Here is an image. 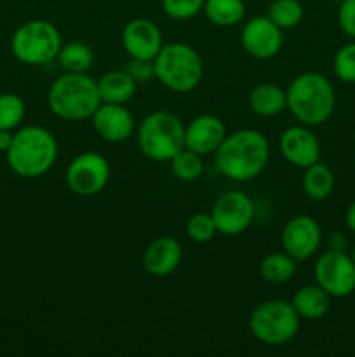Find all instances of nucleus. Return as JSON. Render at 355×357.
<instances>
[{"mask_svg":"<svg viewBox=\"0 0 355 357\" xmlns=\"http://www.w3.org/2000/svg\"><path fill=\"white\" fill-rule=\"evenodd\" d=\"M270 159V143L256 129H239L226 135L214 152L219 173L233 181H249L263 173Z\"/></svg>","mask_w":355,"mask_h":357,"instance_id":"nucleus-1","label":"nucleus"},{"mask_svg":"<svg viewBox=\"0 0 355 357\" xmlns=\"http://www.w3.org/2000/svg\"><path fill=\"white\" fill-rule=\"evenodd\" d=\"M287 108L303 126H320L336 107L334 87L322 73L305 72L292 79L285 91Z\"/></svg>","mask_w":355,"mask_h":357,"instance_id":"nucleus-2","label":"nucleus"},{"mask_svg":"<svg viewBox=\"0 0 355 357\" xmlns=\"http://www.w3.org/2000/svg\"><path fill=\"white\" fill-rule=\"evenodd\" d=\"M101 103L103 101L97 91V82L87 73L65 72L49 87V110L61 121H87Z\"/></svg>","mask_w":355,"mask_h":357,"instance_id":"nucleus-3","label":"nucleus"},{"mask_svg":"<svg viewBox=\"0 0 355 357\" xmlns=\"http://www.w3.org/2000/svg\"><path fill=\"white\" fill-rule=\"evenodd\" d=\"M58 159V142L54 135L42 126H26L14 135L7 150L9 167L21 178H40L54 166Z\"/></svg>","mask_w":355,"mask_h":357,"instance_id":"nucleus-4","label":"nucleus"},{"mask_svg":"<svg viewBox=\"0 0 355 357\" xmlns=\"http://www.w3.org/2000/svg\"><path fill=\"white\" fill-rule=\"evenodd\" d=\"M153 66L155 79L174 93H191L204 77L200 54L184 42L164 44L153 59Z\"/></svg>","mask_w":355,"mask_h":357,"instance_id":"nucleus-5","label":"nucleus"},{"mask_svg":"<svg viewBox=\"0 0 355 357\" xmlns=\"http://www.w3.org/2000/svg\"><path fill=\"white\" fill-rule=\"evenodd\" d=\"M138 145L150 160L169 162L184 149L183 121L173 112H152L139 124Z\"/></svg>","mask_w":355,"mask_h":357,"instance_id":"nucleus-6","label":"nucleus"},{"mask_svg":"<svg viewBox=\"0 0 355 357\" xmlns=\"http://www.w3.org/2000/svg\"><path fill=\"white\" fill-rule=\"evenodd\" d=\"M301 317L291 302L271 298L261 302L249 316V330L258 342L270 347L289 344L298 335Z\"/></svg>","mask_w":355,"mask_h":357,"instance_id":"nucleus-7","label":"nucleus"},{"mask_svg":"<svg viewBox=\"0 0 355 357\" xmlns=\"http://www.w3.org/2000/svg\"><path fill=\"white\" fill-rule=\"evenodd\" d=\"M59 30L45 20H31L21 24L10 37V51L24 65H47L58 58L61 49Z\"/></svg>","mask_w":355,"mask_h":357,"instance_id":"nucleus-8","label":"nucleus"},{"mask_svg":"<svg viewBox=\"0 0 355 357\" xmlns=\"http://www.w3.org/2000/svg\"><path fill=\"white\" fill-rule=\"evenodd\" d=\"M110 164L101 153L84 152L70 160L65 180L70 190L80 197H93L110 181Z\"/></svg>","mask_w":355,"mask_h":357,"instance_id":"nucleus-9","label":"nucleus"},{"mask_svg":"<svg viewBox=\"0 0 355 357\" xmlns=\"http://www.w3.org/2000/svg\"><path fill=\"white\" fill-rule=\"evenodd\" d=\"M315 282L333 298H345L355 291V264L345 251L327 250L313 267Z\"/></svg>","mask_w":355,"mask_h":357,"instance_id":"nucleus-10","label":"nucleus"},{"mask_svg":"<svg viewBox=\"0 0 355 357\" xmlns=\"http://www.w3.org/2000/svg\"><path fill=\"white\" fill-rule=\"evenodd\" d=\"M212 220L221 236H240L254 220V202L244 192H225L212 206Z\"/></svg>","mask_w":355,"mask_h":357,"instance_id":"nucleus-11","label":"nucleus"},{"mask_svg":"<svg viewBox=\"0 0 355 357\" xmlns=\"http://www.w3.org/2000/svg\"><path fill=\"white\" fill-rule=\"evenodd\" d=\"M282 250L296 261H305L317 253L322 243V229L315 218L296 215L282 229Z\"/></svg>","mask_w":355,"mask_h":357,"instance_id":"nucleus-12","label":"nucleus"},{"mask_svg":"<svg viewBox=\"0 0 355 357\" xmlns=\"http://www.w3.org/2000/svg\"><path fill=\"white\" fill-rule=\"evenodd\" d=\"M244 51L256 59H270L281 52L282 30L268 16H254L246 21L240 31Z\"/></svg>","mask_w":355,"mask_h":357,"instance_id":"nucleus-13","label":"nucleus"},{"mask_svg":"<svg viewBox=\"0 0 355 357\" xmlns=\"http://www.w3.org/2000/svg\"><path fill=\"white\" fill-rule=\"evenodd\" d=\"M162 45V31L148 17H134L122 30V47L129 58L153 61Z\"/></svg>","mask_w":355,"mask_h":357,"instance_id":"nucleus-14","label":"nucleus"},{"mask_svg":"<svg viewBox=\"0 0 355 357\" xmlns=\"http://www.w3.org/2000/svg\"><path fill=\"white\" fill-rule=\"evenodd\" d=\"M278 149L282 157L296 167L312 166L320 160V143L308 126H292L281 135Z\"/></svg>","mask_w":355,"mask_h":357,"instance_id":"nucleus-15","label":"nucleus"},{"mask_svg":"<svg viewBox=\"0 0 355 357\" xmlns=\"http://www.w3.org/2000/svg\"><path fill=\"white\" fill-rule=\"evenodd\" d=\"M226 135L228 132L221 119L212 114L198 115L184 126V149L198 155H211L219 149Z\"/></svg>","mask_w":355,"mask_h":357,"instance_id":"nucleus-16","label":"nucleus"},{"mask_svg":"<svg viewBox=\"0 0 355 357\" xmlns=\"http://www.w3.org/2000/svg\"><path fill=\"white\" fill-rule=\"evenodd\" d=\"M90 121L96 135L108 143H122L134 132V117L124 105L101 103Z\"/></svg>","mask_w":355,"mask_h":357,"instance_id":"nucleus-17","label":"nucleus"},{"mask_svg":"<svg viewBox=\"0 0 355 357\" xmlns=\"http://www.w3.org/2000/svg\"><path fill=\"white\" fill-rule=\"evenodd\" d=\"M183 250L180 241L171 236L153 239L143 253V267L153 278H167L181 264Z\"/></svg>","mask_w":355,"mask_h":357,"instance_id":"nucleus-18","label":"nucleus"},{"mask_svg":"<svg viewBox=\"0 0 355 357\" xmlns=\"http://www.w3.org/2000/svg\"><path fill=\"white\" fill-rule=\"evenodd\" d=\"M331 298L333 296L315 282V284H306L303 288H299L292 295L291 303L301 319L317 321L322 319L329 312Z\"/></svg>","mask_w":355,"mask_h":357,"instance_id":"nucleus-19","label":"nucleus"},{"mask_svg":"<svg viewBox=\"0 0 355 357\" xmlns=\"http://www.w3.org/2000/svg\"><path fill=\"white\" fill-rule=\"evenodd\" d=\"M97 82V91L103 103L125 105L136 94V86L127 70H110L101 75Z\"/></svg>","mask_w":355,"mask_h":357,"instance_id":"nucleus-20","label":"nucleus"},{"mask_svg":"<svg viewBox=\"0 0 355 357\" xmlns=\"http://www.w3.org/2000/svg\"><path fill=\"white\" fill-rule=\"evenodd\" d=\"M249 107L260 117H275L287 108L285 91L271 82L258 84L249 93Z\"/></svg>","mask_w":355,"mask_h":357,"instance_id":"nucleus-21","label":"nucleus"},{"mask_svg":"<svg viewBox=\"0 0 355 357\" xmlns=\"http://www.w3.org/2000/svg\"><path fill=\"white\" fill-rule=\"evenodd\" d=\"M334 173L331 167L324 162H315L312 166L305 167L303 174V192L312 201H324L329 197L334 190Z\"/></svg>","mask_w":355,"mask_h":357,"instance_id":"nucleus-22","label":"nucleus"},{"mask_svg":"<svg viewBox=\"0 0 355 357\" xmlns=\"http://www.w3.org/2000/svg\"><path fill=\"white\" fill-rule=\"evenodd\" d=\"M298 268V261L291 255L282 251H271L261 260L260 274L270 284H284L291 281Z\"/></svg>","mask_w":355,"mask_h":357,"instance_id":"nucleus-23","label":"nucleus"},{"mask_svg":"<svg viewBox=\"0 0 355 357\" xmlns=\"http://www.w3.org/2000/svg\"><path fill=\"white\" fill-rule=\"evenodd\" d=\"M204 13L216 26L230 28L246 17V3L244 0H205Z\"/></svg>","mask_w":355,"mask_h":357,"instance_id":"nucleus-24","label":"nucleus"},{"mask_svg":"<svg viewBox=\"0 0 355 357\" xmlns=\"http://www.w3.org/2000/svg\"><path fill=\"white\" fill-rule=\"evenodd\" d=\"M94 51L86 42H68L61 45L58 52V61L63 72L87 73L94 65Z\"/></svg>","mask_w":355,"mask_h":357,"instance_id":"nucleus-25","label":"nucleus"},{"mask_svg":"<svg viewBox=\"0 0 355 357\" xmlns=\"http://www.w3.org/2000/svg\"><path fill=\"white\" fill-rule=\"evenodd\" d=\"M267 16L281 30H291L301 23L305 9H303V3L299 0H274L268 7Z\"/></svg>","mask_w":355,"mask_h":357,"instance_id":"nucleus-26","label":"nucleus"},{"mask_svg":"<svg viewBox=\"0 0 355 357\" xmlns=\"http://www.w3.org/2000/svg\"><path fill=\"white\" fill-rule=\"evenodd\" d=\"M171 171L174 176L181 181H195L204 173V162L202 155L191 152V150L183 149L169 160Z\"/></svg>","mask_w":355,"mask_h":357,"instance_id":"nucleus-27","label":"nucleus"},{"mask_svg":"<svg viewBox=\"0 0 355 357\" xmlns=\"http://www.w3.org/2000/svg\"><path fill=\"white\" fill-rule=\"evenodd\" d=\"M26 107L23 98L14 93L0 94V129L13 131L23 122Z\"/></svg>","mask_w":355,"mask_h":357,"instance_id":"nucleus-28","label":"nucleus"},{"mask_svg":"<svg viewBox=\"0 0 355 357\" xmlns=\"http://www.w3.org/2000/svg\"><path fill=\"white\" fill-rule=\"evenodd\" d=\"M218 234L216 223L212 220L211 213H195L188 218L187 222V236L190 237L194 243L205 244L212 241V237Z\"/></svg>","mask_w":355,"mask_h":357,"instance_id":"nucleus-29","label":"nucleus"},{"mask_svg":"<svg viewBox=\"0 0 355 357\" xmlns=\"http://www.w3.org/2000/svg\"><path fill=\"white\" fill-rule=\"evenodd\" d=\"M333 72L341 82L355 84V40L338 49L333 59Z\"/></svg>","mask_w":355,"mask_h":357,"instance_id":"nucleus-30","label":"nucleus"},{"mask_svg":"<svg viewBox=\"0 0 355 357\" xmlns=\"http://www.w3.org/2000/svg\"><path fill=\"white\" fill-rule=\"evenodd\" d=\"M205 0H162V9L174 21H187L204 10Z\"/></svg>","mask_w":355,"mask_h":357,"instance_id":"nucleus-31","label":"nucleus"},{"mask_svg":"<svg viewBox=\"0 0 355 357\" xmlns=\"http://www.w3.org/2000/svg\"><path fill=\"white\" fill-rule=\"evenodd\" d=\"M125 70L134 79L136 84H145L148 80L155 79V66H153V61H150V59L131 58Z\"/></svg>","mask_w":355,"mask_h":357,"instance_id":"nucleus-32","label":"nucleus"},{"mask_svg":"<svg viewBox=\"0 0 355 357\" xmlns=\"http://www.w3.org/2000/svg\"><path fill=\"white\" fill-rule=\"evenodd\" d=\"M338 24L348 37L355 38V0H343L338 9Z\"/></svg>","mask_w":355,"mask_h":357,"instance_id":"nucleus-33","label":"nucleus"},{"mask_svg":"<svg viewBox=\"0 0 355 357\" xmlns=\"http://www.w3.org/2000/svg\"><path fill=\"white\" fill-rule=\"evenodd\" d=\"M327 246H329V250H334V251H345V246H347V237H345L341 232L331 234L329 239H327Z\"/></svg>","mask_w":355,"mask_h":357,"instance_id":"nucleus-34","label":"nucleus"},{"mask_svg":"<svg viewBox=\"0 0 355 357\" xmlns=\"http://www.w3.org/2000/svg\"><path fill=\"white\" fill-rule=\"evenodd\" d=\"M13 139H14L13 131H3V129H0V152L7 153V150H9L10 145H13Z\"/></svg>","mask_w":355,"mask_h":357,"instance_id":"nucleus-35","label":"nucleus"},{"mask_svg":"<svg viewBox=\"0 0 355 357\" xmlns=\"http://www.w3.org/2000/svg\"><path fill=\"white\" fill-rule=\"evenodd\" d=\"M345 220H347V227L352 230V232L355 234V201L352 202L350 206H348L347 209V216H345Z\"/></svg>","mask_w":355,"mask_h":357,"instance_id":"nucleus-36","label":"nucleus"},{"mask_svg":"<svg viewBox=\"0 0 355 357\" xmlns=\"http://www.w3.org/2000/svg\"><path fill=\"white\" fill-rule=\"evenodd\" d=\"M350 257H352V260H354V264H355V244H354V248H352V255H350Z\"/></svg>","mask_w":355,"mask_h":357,"instance_id":"nucleus-37","label":"nucleus"}]
</instances>
